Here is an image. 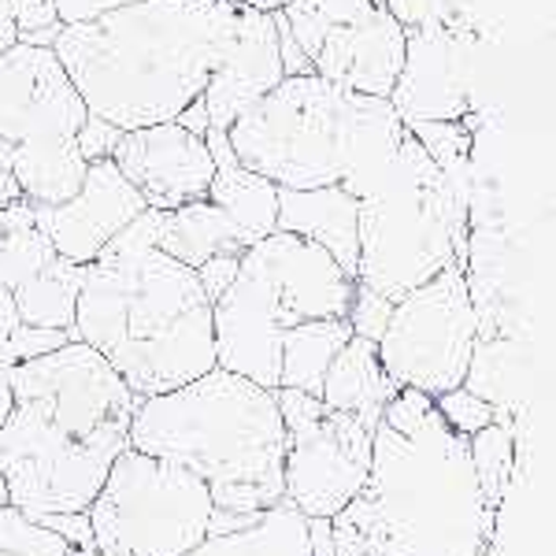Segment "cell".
Masks as SVG:
<instances>
[{
    "mask_svg": "<svg viewBox=\"0 0 556 556\" xmlns=\"http://www.w3.org/2000/svg\"><path fill=\"white\" fill-rule=\"evenodd\" d=\"M493 531L468 438L453 434L434 397L401 386L371 430L364 490L330 519L338 556H479Z\"/></svg>",
    "mask_w": 556,
    "mask_h": 556,
    "instance_id": "cell-1",
    "label": "cell"
},
{
    "mask_svg": "<svg viewBox=\"0 0 556 556\" xmlns=\"http://www.w3.org/2000/svg\"><path fill=\"white\" fill-rule=\"evenodd\" d=\"M146 208L86 264L75 334L104 356L138 401L172 393L215 367L212 301L197 271L156 249Z\"/></svg>",
    "mask_w": 556,
    "mask_h": 556,
    "instance_id": "cell-2",
    "label": "cell"
},
{
    "mask_svg": "<svg viewBox=\"0 0 556 556\" xmlns=\"http://www.w3.org/2000/svg\"><path fill=\"white\" fill-rule=\"evenodd\" d=\"M235 20V0H138L64 26L52 52L86 112L127 134L172 123L204 93Z\"/></svg>",
    "mask_w": 556,
    "mask_h": 556,
    "instance_id": "cell-3",
    "label": "cell"
},
{
    "mask_svg": "<svg viewBox=\"0 0 556 556\" xmlns=\"http://www.w3.org/2000/svg\"><path fill=\"white\" fill-rule=\"evenodd\" d=\"M227 138L238 164L278 190L342 186L361 201L397 160L405 123L382 97L298 75L249 108Z\"/></svg>",
    "mask_w": 556,
    "mask_h": 556,
    "instance_id": "cell-4",
    "label": "cell"
},
{
    "mask_svg": "<svg viewBox=\"0 0 556 556\" xmlns=\"http://www.w3.org/2000/svg\"><path fill=\"white\" fill-rule=\"evenodd\" d=\"M130 450L193 471L219 513H264L286 501V427L275 390L223 367L172 393L138 401Z\"/></svg>",
    "mask_w": 556,
    "mask_h": 556,
    "instance_id": "cell-5",
    "label": "cell"
},
{
    "mask_svg": "<svg viewBox=\"0 0 556 556\" xmlns=\"http://www.w3.org/2000/svg\"><path fill=\"white\" fill-rule=\"evenodd\" d=\"M471 204L456 201L408 134L371 193L356 201V282L397 304L438 271L468 260Z\"/></svg>",
    "mask_w": 556,
    "mask_h": 556,
    "instance_id": "cell-6",
    "label": "cell"
},
{
    "mask_svg": "<svg viewBox=\"0 0 556 556\" xmlns=\"http://www.w3.org/2000/svg\"><path fill=\"white\" fill-rule=\"evenodd\" d=\"M212 493L193 471L123 450L86 508L104 556H186L208 538Z\"/></svg>",
    "mask_w": 556,
    "mask_h": 556,
    "instance_id": "cell-7",
    "label": "cell"
},
{
    "mask_svg": "<svg viewBox=\"0 0 556 556\" xmlns=\"http://www.w3.org/2000/svg\"><path fill=\"white\" fill-rule=\"evenodd\" d=\"M475 338H479V312L464 267L453 264L393 304L375 349L393 382L438 397L464 386Z\"/></svg>",
    "mask_w": 556,
    "mask_h": 556,
    "instance_id": "cell-8",
    "label": "cell"
},
{
    "mask_svg": "<svg viewBox=\"0 0 556 556\" xmlns=\"http://www.w3.org/2000/svg\"><path fill=\"white\" fill-rule=\"evenodd\" d=\"M15 405L41 424L86 442L130 445V419L138 397L115 367L86 342H67L56 353L34 356L8 371Z\"/></svg>",
    "mask_w": 556,
    "mask_h": 556,
    "instance_id": "cell-9",
    "label": "cell"
},
{
    "mask_svg": "<svg viewBox=\"0 0 556 556\" xmlns=\"http://www.w3.org/2000/svg\"><path fill=\"white\" fill-rule=\"evenodd\" d=\"M479 41L468 26L424 23L405 30V64L390 89L401 123H460L479 104Z\"/></svg>",
    "mask_w": 556,
    "mask_h": 556,
    "instance_id": "cell-10",
    "label": "cell"
},
{
    "mask_svg": "<svg viewBox=\"0 0 556 556\" xmlns=\"http://www.w3.org/2000/svg\"><path fill=\"white\" fill-rule=\"evenodd\" d=\"M371 471V430L345 412H323L319 424L286 434L282 493L304 519H334Z\"/></svg>",
    "mask_w": 556,
    "mask_h": 556,
    "instance_id": "cell-11",
    "label": "cell"
},
{
    "mask_svg": "<svg viewBox=\"0 0 556 556\" xmlns=\"http://www.w3.org/2000/svg\"><path fill=\"white\" fill-rule=\"evenodd\" d=\"M86 101L52 49L12 45L0 52V141L12 149L75 146Z\"/></svg>",
    "mask_w": 556,
    "mask_h": 556,
    "instance_id": "cell-12",
    "label": "cell"
},
{
    "mask_svg": "<svg viewBox=\"0 0 556 556\" xmlns=\"http://www.w3.org/2000/svg\"><path fill=\"white\" fill-rule=\"evenodd\" d=\"M241 264H249L264 278L290 327L349 316L356 282L338 267V260L327 249L312 245V241L275 230V235L260 238L256 245H249L241 253Z\"/></svg>",
    "mask_w": 556,
    "mask_h": 556,
    "instance_id": "cell-13",
    "label": "cell"
},
{
    "mask_svg": "<svg viewBox=\"0 0 556 556\" xmlns=\"http://www.w3.org/2000/svg\"><path fill=\"white\" fill-rule=\"evenodd\" d=\"M112 164L152 212H175L190 201H204L215 175L204 138L178 123L127 130L112 152Z\"/></svg>",
    "mask_w": 556,
    "mask_h": 556,
    "instance_id": "cell-14",
    "label": "cell"
},
{
    "mask_svg": "<svg viewBox=\"0 0 556 556\" xmlns=\"http://www.w3.org/2000/svg\"><path fill=\"white\" fill-rule=\"evenodd\" d=\"M290 323L278 312L271 290L249 264H238L235 282L219 301H212V342L215 367L241 379L278 390V361L282 334Z\"/></svg>",
    "mask_w": 556,
    "mask_h": 556,
    "instance_id": "cell-15",
    "label": "cell"
},
{
    "mask_svg": "<svg viewBox=\"0 0 556 556\" xmlns=\"http://www.w3.org/2000/svg\"><path fill=\"white\" fill-rule=\"evenodd\" d=\"M141 212H146V201L123 178L119 167L112 160H93L86 167L83 190L56 208H34V223L52 241L56 256L86 267Z\"/></svg>",
    "mask_w": 556,
    "mask_h": 556,
    "instance_id": "cell-16",
    "label": "cell"
},
{
    "mask_svg": "<svg viewBox=\"0 0 556 556\" xmlns=\"http://www.w3.org/2000/svg\"><path fill=\"white\" fill-rule=\"evenodd\" d=\"M312 71L364 97H390L405 64V26L379 4L319 34L308 52Z\"/></svg>",
    "mask_w": 556,
    "mask_h": 556,
    "instance_id": "cell-17",
    "label": "cell"
},
{
    "mask_svg": "<svg viewBox=\"0 0 556 556\" xmlns=\"http://www.w3.org/2000/svg\"><path fill=\"white\" fill-rule=\"evenodd\" d=\"M282 56H278L275 12H253L238 4L235 34L212 67L201 101L208 112V127L230 130L256 101H264L282 83Z\"/></svg>",
    "mask_w": 556,
    "mask_h": 556,
    "instance_id": "cell-18",
    "label": "cell"
},
{
    "mask_svg": "<svg viewBox=\"0 0 556 556\" xmlns=\"http://www.w3.org/2000/svg\"><path fill=\"white\" fill-rule=\"evenodd\" d=\"M275 230L298 235L312 245L327 249L338 267L356 282V197L342 186H319V190H278Z\"/></svg>",
    "mask_w": 556,
    "mask_h": 556,
    "instance_id": "cell-19",
    "label": "cell"
},
{
    "mask_svg": "<svg viewBox=\"0 0 556 556\" xmlns=\"http://www.w3.org/2000/svg\"><path fill=\"white\" fill-rule=\"evenodd\" d=\"M401 386L386 375L375 342L353 334L338 349V356L330 361L327 375H323L319 401H323V408L345 412V416H353L364 430H375L382 424L386 401Z\"/></svg>",
    "mask_w": 556,
    "mask_h": 556,
    "instance_id": "cell-20",
    "label": "cell"
},
{
    "mask_svg": "<svg viewBox=\"0 0 556 556\" xmlns=\"http://www.w3.org/2000/svg\"><path fill=\"white\" fill-rule=\"evenodd\" d=\"M249 245L253 241L241 235L235 219L223 208H215L208 197L182 204L175 212H160L156 249H164L167 256H175L186 267H201L208 256H223V253L241 256Z\"/></svg>",
    "mask_w": 556,
    "mask_h": 556,
    "instance_id": "cell-21",
    "label": "cell"
},
{
    "mask_svg": "<svg viewBox=\"0 0 556 556\" xmlns=\"http://www.w3.org/2000/svg\"><path fill=\"white\" fill-rule=\"evenodd\" d=\"M186 556H312L308 519L290 501L249 513L230 531H212Z\"/></svg>",
    "mask_w": 556,
    "mask_h": 556,
    "instance_id": "cell-22",
    "label": "cell"
},
{
    "mask_svg": "<svg viewBox=\"0 0 556 556\" xmlns=\"http://www.w3.org/2000/svg\"><path fill=\"white\" fill-rule=\"evenodd\" d=\"M86 160L78 146H30L12 149V178L34 208H56L86 182Z\"/></svg>",
    "mask_w": 556,
    "mask_h": 556,
    "instance_id": "cell-23",
    "label": "cell"
},
{
    "mask_svg": "<svg viewBox=\"0 0 556 556\" xmlns=\"http://www.w3.org/2000/svg\"><path fill=\"white\" fill-rule=\"evenodd\" d=\"M353 327L345 319H312L298 323L282 334V361H278V386L290 390L316 393L323 390V375H327L330 361L338 356Z\"/></svg>",
    "mask_w": 556,
    "mask_h": 556,
    "instance_id": "cell-24",
    "label": "cell"
},
{
    "mask_svg": "<svg viewBox=\"0 0 556 556\" xmlns=\"http://www.w3.org/2000/svg\"><path fill=\"white\" fill-rule=\"evenodd\" d=\"M86 267L56 256L45 271L26 278L20 290H12L15 312L26 327H49V330H75L78 293H83Z\"/></svg>",
    "mask_w": 556,
    "mask_h": 556,
    "instance_id": "cell-25",
    "label": "cell"
},
{
    "mask_svg": "<svg viewBox=\"0 0 556 556\" xmlns=\"http://www.w3.org/2000/svg\"><path fill=\"white\" fill-rule=\"evenodd\" d=\"M208 201L215 208H223L235 219V227L249 241L275 235V219H278V186L267 182L264 175L249 172V167H215L212 186H208Z\"/></svg>",
    "mask_w": 556,
    "mask_h": 556,
    "instance_id": "cell-26",
    "label": "cell"
},
{
    "mask_svg": "<svg viewBox=\"0 0 556 556\" xmlns=\"http://www.w3.org/2000/svg\"><path fill=\"white\" fill-rule=\"evenodd\" d=\"M523 349L501 334L475 338L471 364L464 375V390H471L475 397H482L497 412L501 419L516 408V397L523 390Z\"/></svg>",
    "mask_w": 556,
    "mask_h": 556,
    "instance_id": "cell-27",
    "label": "cell"
},
{
    "mask_svg": "<svg viewBox=\"0 0 556 556\" xmlns=\"http://www.w3.org/2000/svg\"><path fill=\"white\" fill-rule=\"evenodd\" d=\"M513 453H516V442H513V430H508L505 419L475 430L468 438V456L475 464V475H479L482 497H486L493 508H497L501 490H505L508 475H513Z\"/></svg>",
    "mask_w": 556,
    "mask_h": 556,
    "instance_id": "cell-28",
    "label": "cell"
},
{
    "mask_svg": "<svg viewBox=\"0 0 556 556\" xmlns=\"http://www.w3.org/2000/svg\"><path fill=\"white\" fill-rule=\"evenodd\" d=\"M52 260H56V249L38 230V223L8 230V235H0V286L4 290H20L26 278L45 271Z\"/></svg>",
    "mask_w": 556,
    "mask_h": 556,
    "instance_id": "cell-29",
    "label": "cell"
},
{
    "mask_svg": "<svg viewBox=\"0 0 556 556\" xmlns=\"http://www.w3.org/2000/svg\"><path fill=\"white\" fill-rule=\"evenodd\" d=\"M408 134L442 175L471 167V130L464 123H408Z\"/></svg>",
    "mask_w": 556,
    "mask_h": 556,
    "instance_id": "cell-30",
    "label": "cell"
},
{
    "mask_svg": "<svg viewBox=\"0 0 556 556\" xmlns=\"http://www.w3.org/2000/svg\"><path fill=\"white\" fill-rule=\"evenodd\" d=\"M0 549L12 556H67L71 545L49 527H41L38 519L4 505L0 508Z\"/></svg>",
    "mask_w": 556,
    "mask_h": 556,
    "instance_id": "cell-31",
    "label": "cell"
},
{
    "mask_svg": "<svg viewBox=\"0 0 556 556\" xmlns=\"http://www.w3.org/2000/svg\"><path fill=\"white\" fill-rule=\"evenodd\" d=\"M434 408H438V416L445 419V427H450L453 434H460V438H471L475 430H482V427H490V424H497V419H501L497 412L486 405V401L475 397V393L464 390V386H456V390H450V393H438Z\"/></svg>",
    "mask_w": 556,
    "mask_h": 556,
    "instance_id": "cell-32",
    "label": "cell"
},
{
    "mask_svg": "<svg viewBox=\"0 0 556 556\" xmlns=\"http://www.w3.org/2000/svg\"><path fill=\"white\" fill-rule=\"evenodd\" d=\"M390 312H393V301H386L382 293L367 290V286L356 282L353 286V301H349V316L345 323L353 327L356 338H367V342H379L386 323H390Z\"/></svg>",
    "mask_w": 556,
    "mask_h": 556,
    "instance_id": "cell-33",
    "label": "cell"
},
{
    "mask_svg": "<svg viewBox=\"0 0 556 556\" xmlns=\"http://www.w3.org/2000/svg\"><path fill=\"white\" fill-rule=\"evenodd\" d=\"M275 405H278V419H282L286 434H301V430H308L312 424H319L323 412H327L316 393L290 390V386H278Z\"/></svg>",
    "mask_w": 556,
    "mask_h": 556,
    "instance_id": "cell-34",
    "label": "cell"
},
{
    "mask_svg": "<svg viewBox=\"0 0 556 556\" xmlns=\"http://www.w3.org/2000/svg\"><path fill=\"white\" fill-rule=\"evenodd\" d=\"M8 342H12V353L15 361H34V356H45V353H56L60 345L67 342H78L75 330H49V327H26V323H20V327L8 334Z\"/></svg>",
    "mask_w": 556,
    "mask_h": 556,
    "instance_id": "cell-35",
    "label": "cell"
},
{
    "mask_svg": "<svg viewBox=\"0 0 556 556\" xmlns=\"http://www.w3.org/2000/svg\"><path fill=\"white\" fill-rule=\"evenodd\" d=\"M8 12H12L20 41L30 38V34L52 30V26H64L56 15V0H8Z\"/></svg>",
    "mask_w": 556,
    "mask_h": 556,
    "instance_id": "cell-36",
    "label": "cell"
},
{
    "mask_svg": "<svg viewBox=\"0 0 556 556\" xmlns=\"http://www.w3.org/2000/svg\"><path fill=\"white\" fill-rule=\"evenodd\" d=\"M20 227H34V204L23 197L12 172L0 167V235L20 230Z\"/></svg>",
    "mask_w": 556,
    "mask_h": 556,
    "instance_id": "cell-37",
    "label": "cell"
},
{
    "mask_svg": "<svg viewBox=\"0 0 556 556\" xmlns=\"http://www.w3.org/2000/svg\"><path fill=\"white\" fill-rule=\"evenodd\" d=\"M123 130L112 127L108 119H101V115H86L83 130H78V152H83L86 164H93V160H112L115 146H119Z\"/></svg>",
    "mask_w": 556,
    "mask_h": 556,
    "instance_id": "cell-38",
    "label": "cell"
},
{
    "mask_svg": "<svg viewBox=\"0 0 556 556\" xmlns=\"http://www.w3.org/2000/svg\"><path fill=\"white\" fill-rule=\"evenodd\" d=\"M238 264H241V256L223 253V256H208L201 267H193V271H197V282L204 286L208 301H219L223 293H227V286L235 282V275H238Z\"/></svg>",
    "mask_w": 556,
    "mask_h": 556,
    "instance_id": "cell-39",
    "label": "cell"
},
{
    "mask_svg": "<svg viewBox=\"0 0 556 556\" xmlns=\"http://www.w3.org/2000/svg\"><path fill=\"white\" fill-rule=\"evenodd\" d=\"M41 527H49L52 534H60L71 549H89L93 545V527H89L86 513H56V516H38Z\"/></svg>",
    "mask_w": 556,
    "mask_h": 556,
    "instance_id": "cell-40",
    "label": "cell"
},
{
    "mask_svg": "<svg viewBox=\"0 0 556 556\" xmlns=\"http://www.w3.org/2000/svg\"><path fill=\"white\" fill-rule=\"evenodd\" d=\"M127 4H138V0H56V15L64 26H75V23L101 20L108 12H119Z\"/></svg>",
    "mask_w": 556,
    "mask_h": 556,
    "instance_id": "cell-41",
    "label": "cell"
},
{
    "mask_svg": "<svg viewBox=\"0 0 556 556\" xmlns=\"http://www.w3.org/2000/svg\"><path fill=\"white\" fill-rule=\"evenodd\" d=\"M275 34H278V56H282V71H286V78L316 75V71H312V60L304 56L301 45L293 41V34H290V26H286L282 12H275Z\"/></svg>",
    "mask_w": 556,
    "mask_h": 556,
    "instance_id": "cell-42",
    "label": "cell"
},
{
    "mask_svg": "<svg viewBox=\"0 0 556 556\" xmlns=\"http://www.w3.org/2000/svg\"><path fill=\"white\" fill-rule=\"evenodd\" d=\"M172 123H178V127H186L190 134H197V138H204V130H208V112H204V101H201V97L186 104Z\"/></svg>",
    "mask_w": 556,
    "mask_h": 556,
    "instance_id": "cell-43",
    "label": "cell"
},
{
    "mask_svg": "<svg viewBox=\"0 0 556 556\" xmlns=\"http://www.w3.org/2000/svg\"><path fill=\"white\" fill-rule=\"evenodd\" d=\"M308 549L312 556H338L330 542V519H308Z\"/></svg>",
    "mask_w": 556,
    "mask_h": 556,
    "instance_id": "cell-44",
    "label": "cell"
},
{
    "mask_svg": "<svg viewBox=\"0 0 556 556\" xmlns=\"http://www.w3.org/2000/svg\"><path fill=\"white\" fill-rule=\"evenodd\" d=\"M15 327H20V312H15L12 290L0 286V334H12Z\"/></svg>",
    "mask_w": 556,
    "mask_h": 556,
    "instance_id": "cell-45",
    "label": "cell"
},
{
    "mask_svg": "<svg viewBox=\"0 0 556 556\" xmlns=\"http://www.w3.org/2000/svg\"><path fill=\"white\" fill-rule=\"evenodd\" d=\"M12 45H20V34H15L12 12H8V0H0V52H8Z\"/></svg>",
    "mask_w": 556,
    "mask_h": 556,
    "instance_id": "cell-46",
    "label": "cell"
},
{
    "mask_svg": "<svg viewBox=\"0 0 556 556\" xmlns=\"http://www.w3.org/2000/svg\"><path fill=\"white\" fill-rule=\"evenodd\" d=\"M15 408V397H12V386H8V379H0V430H4L8 416H12Z\"/></svg>",
    "mask_w": 556,
    "mask_h": 556,
    "instance_id": "cell-47",
    "label": "cell"
},
{
    "mask_svg": "<svg viewBox=\"0 0 556 556\" xmlns=\"http://www.w3.org/2000/svg\"><path fill=\"white\" fill-rule=\"evenodd\" d=\"M20 364L15 361V353H12V342H8V334H0V379H8V371Z\"/></svg>",
    "mask_w": 556,
    "mask_h": 556,
    "instance_id": "cell-48",
    "label": "cell"
},
{
    "mask_svg": "<svg viewBox=\"0 0 556 556\" xmlns=\"http://www.w3.org/2000/svg\"><path fill=\"white\" fill-rule=\"evenodd\" d=\"M235 4H241V8H253V12H282V4L286 0H235Z\"/></svg>",
    "mask_w": 556,
    "mask_h": 556,
    "instance_id": "cell-49",
    "label": "cell"
},
{
    "mask_svg": "<svg viewBox=\"0 0 556 556\" xmlns=\"http://www.w3.org/2000/svg\"><path fill=\"white\" fill-rule=\"evenodd\" d=\"M0 167H12V146L0 141Z\"/></svg>",
    "mask_w": 556,
    "mask_h": 556,
    "instance_id": "cell-50",
    "label": "cell"
},
{
    "mask_svg": "<svg viewBox=\"0 0 556 556\" xmlns=\"http://www.w3.org/2000/svg\"><path fill=\"white\" fill-rule=\"evenodd\" d=\"M67 556H104L97 545H89V549H67Z\"/></svg>",
    "mask_w": 556,
    "mask_h": 556,
    "instance_id": "cell-51",
    "label": "cell"
},
{
    "mask_svg": "<svg viewBox=\"0 0 556 556\" xmlns=\"http://www.w3.org/2000/svg\"><path fill=\"white\" fill-rule=\"evenodd\" d=\"M4 505H12V501H8V482H4V475H0V508Z\"/></svg>",
    "mask_w": 556,
    "mask_h": 556,
    "instance_id": "cell-52",
    "label": "cell"
},
{
    "mask_svg": "<svg viewBox=\"0 0 556 556\" xmlns=\"http://www.w3.org/2000/svg\"><path fill=\"white\" fill-rule=\"evenodd\" d=\"M0 556H12V553H4V549H0Z\"/></svg>",
    "mask_w": 556,
    "mask_h": 556,
    "instance_id": "cell-53",
    "label": "cell"
}]
</instances>
